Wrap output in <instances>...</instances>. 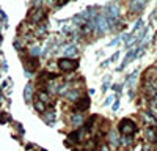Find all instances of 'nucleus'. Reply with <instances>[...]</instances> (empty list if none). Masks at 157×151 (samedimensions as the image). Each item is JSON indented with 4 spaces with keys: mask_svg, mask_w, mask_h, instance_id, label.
<instances>
[{
    "mask_svg": "<svg viewBox=\"0 0 157 151\" xmlns=\"http://www.w3.org/2000/svg\"><path fill=\"white\" fill-rule=\"evenodd\" d=\"M78 96H80V95H78V91L75 90V88H71V90L66 93V98H68V99H71V101H75V99H78Z\"/></svg>",
    "mask_w": 157,
    "mask_h": 151,
    "instance_id": "7",
    "label": "nucleus"
},
{
    "mask_svg": "<svg viewBox=\"0 0 157 151\" xmlns=\"http://www.w3.org/2000/svg\"><path fill=\"white\" fill-rule=\"evenodd\" d=\"M88 107H90V98H82V99H78V103L75 104V109L80 110V112L86 110Z\"/></svg>",
    "mask_w": 157,
    "mask_h": 151,
    "instance_id": "4",
    "label": "nucleus"
},
{
    "mask_svg": "<svg viewBox=\"0 0 157 151\" xmlns=\"http://www.w3.org/2000/svg\"><path fill=\"white\" fill-rule=\"evenodd\" d=\"M112 101H113V98H109V99L105 101V106H107V104H110V103H112Z\"/></svg>",
    "mask_w": 157,
    "mask_h": 151,
    "instance_id": "15",
    "label": "nucleus"
},
{
    "mask_svg": "<svg viewBox=\"0 0 157 151\" xmlns=\"http://www.w3.org/2000/svg\"><path fill=\"white\" fill-rule=\"evenodd\" d=\"M148 138L151 142H157V131H155V128H149L148 129Z\"/></svg>",
    "mask_w": 157,
    "mask_h": 151,
    "instance_id": "10",
    "label": "nucleus"
},
{
    "mask_svg": "<svg viewBox=\"0 0 157 151\" xmlns=\"http://www.w3.org/2000/svg\"><path fill=\"white\" fill-rule=\"evenodd\" d=\"M75 54H77V49H75V47H72V46H71V47H68L66 50H64V55H66V58H69L71 55H75Z\"/></svg>",
    "mask_w": 157,
    "mask_h": 151,
    "instance_id": "11",
    "label": "nucleus"
},
{
    "mask_svg": "<svg viewBox=\"0 0 157 151\" xmlns=\"http://www.w3.org/2000/svg\"><path fill=\"white\" fill-rule=\"evenodd\" d=\"M38 99L47 106V104L50 103V95H49V93H46V91H39V93H38Z\"/></svg>",
    "mask_w": 157,
    "mask_h": 151,
    "instance_id": "6",
    "label": "nucleus"
},
{
    "mask_svg": "<svg viewBox=\"0 0 157 151\" xmlns=\"http://www.w3.org/2000/svg\"><path fill=\"white\" fill-rule=\"evenodd\" d=\"M33 106H35V109H36L38 112H41V113H44V112H46V104H44V103H41L39 99H36V101H35V104H33Z\"/></svg>",
    "mask_w": 157,
    "mask_h": 151,
    "instance_id": "9",
    "label": "nucleus"
},
{
    "mask_svg": "<svg viewBox=\"0 0 157 151\" xmlns=\"http://www.w3.org/2000/svg\"><path fill=\"white\" fill-rule=\"evenodd\" d=\"M32 95H33V88H32V85H27V87H25V90H24L25 103H30V101H32Z\"/></svg>",
    "mask_w": 157,
    "mask_h": 151,
    "instance_id": "5",
    "label": "nucleus"
},
{
    "mask_svg": "<svg viewBox=\"0 0 157 151\" xmlns=\"http://www.w3.org/2000/svg\"><path fill=\"white\" fill-rule=\"evenodd\" d=\"M30 17H32L33 22H39V21H43V19L46 17V14H44L43 10H33V11L30 13Z\"/></svg>",
    "mask_w": 157,
    "mask_h": 151,
    "instance_id": "3",
    "label": "nucleus"
},
{
    "mask_svg": "<svg viewBox=\"0 0 157 151\" xmlns=\"http://www.w3.org/2000/svg\"><path fill=\"white\" fill-rule=\"evenodd\" d=\"M135 131H137V124L132 121V120H123L121 123H120V132L126 137H129V135H132V134H135Z\"/></svg>",
    "mask_w": 157,
    "mask_h": 151,
    "instance_id": "1",
    "label": "nucleus"
},
{
    "mask_svg": "<svg viewBox=\"0 0 157 151\" xmlns=\"http://www.w3.org/2000/svg\"><path fill=\"white\" fill-rule=\"evenodd\" d=\"M110 143H113L115 146H118V143H120V140H118V135H116L115 131L110 132Z\"/></svg>",
    "mask_w": 157,
    "mask_h": 151,
    "instance_id": "12",
    "label": "nucleus"
},
{
    "mask_svg": "<svg viewBox=\"0 0 157 151\" xmlns=\"http://www.w3.org/2000/svg\"><path fill=\"white\" fill-rule=\"evenodd\" d=\"M90 151H93V149H90Z\"/></svg>",
    "mask_w": 157,
    "mask_h": 151,
    "instance_id": "16",
    "label": "nucleus"
},
{
    "mask_svg": "<svg viewBox=\"0 0 157 151\" xmlns=\"http://www.w3.org/2000/svg\"><path fill=\"white\" fill-rule=\"evenodd\" d=\"M118 107H120V103L116 101V103H115V106H113V110H118Z\"/></svg>",
    "mask_w": 157,
    "mask_h": 151,
    "instance_id": "14",
    "label": "nucleus"
},
{
    "mask_svg": "<svg viewBox=\"0 0 157 151\" xmlns=\"http://www.w3.org/2000/svg\"><path fill=\"white\" fill-rule=\"evenodd\" d=\"M77 61L75 60H72V58H61L60 61H58V68L61 69V71H66V72H71V71H74V69H77Z\"/></svg>",
    "mask_w": 157,
    "mask_h": 151,
    "instance_id": "2",
    "label": "nucleus"
},
{
    "mask_svg": "<svg viewBox=\"0 0 157 151\" xmlns=\"http://www.w3.org/2000/svg\"><path fill=\"white\" fill-rule=\"evenodd\" d=\"M99 151H110V148H109L107 145H101V148H99Z\"/></svg>",
    "mask_w": 157,
    "mask_h": 151,
    "instance_id": "13",
    "label": "nucleus"
},
{
    "mask_svg": "<svg viewBox=\"0 0 157 151\" xmlns=\"http://www.w3.org/2000/svg\"><path fill=\"white\" fill-rule=\"evenodd\" d=\"M82 123H83V117L80 115V113H77V115L72 117V124L75 126V128H78V126H80Z\"/></svg>",
    "mask_w": 157,
    "mask_h": 151,
    "instance_id": "8",
    "label": "nucleus"
}]
</instances>
